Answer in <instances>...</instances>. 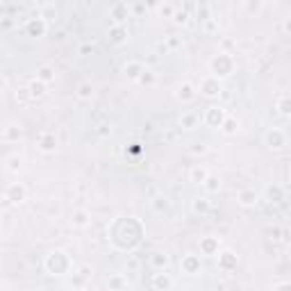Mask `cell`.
<instances>
[{
  "label": "cell",
  "mask_w": 291,
  "mask_h": 291,
  "mask_svg": "<svg viewBox=\"0 0 291 291\" xmlns=\"http://www.w3.org/2000/svg\"><path fill=\"white\" fill-rule=\"evenodd\" d=\"M77 98H80V100H91V98H94V84L80 82V87H77Z\"/></svg>",
  "instance_id": "obj_32"
},
{
  "label": "cell",
  "mask_w": 291,
  "mask_h": 291,
  "mask_svg": "<svg viewBox=\"0 0 291 291\" xmlns=\"http://www.w3.org/2000/svg\"><path fill=\"white\" fill-rule=\"evenodd\" d=\"M264 196H266L268 202H280L282 198H285V189H282V187H278V184H271V187H266Z\"/></svg>",
  "instance_id": "obj_26"
},
{
  "label": "cell",
  "mask_w": 291,
  "mask_h": 291,
  "mask_svg": "<svg viewBox=\"0 0 291 291\" xmlns=\"http://www.w3.org/2000/svg\"><path fill=\"white\" fill-rule=\"evenodd\" d=\"M109 39H112V43H123L128 39V28L125 25H112L109 28Z\"/></svg>",
  "instance_id": "obj_24"
},
{
  "label": "cell",
  "mask_w": 291,
  "mask_h": 291,
  "mask_svg": "<svg viewBox=\"0 0 291 291\" xmlns=\"http://www.w3.org/2000/svg\"><path fill=\"white\" fill-rule=\"evenodd\" d=\"M198 94L205 96V98H209V100H214V98H219V96H223V91H226V87H223V82H221L219 77H214L212 73H205V75L198 80Z\"/></svg>",
  "instance_id": "obj_4"
},
{
  "label": "cell",
  "mask_w": 291,
  "mask_h": 291,
  "mask_svg": "<svg viewBox=\"0 0 291 291\" xmlns=\"http://www.w3.org/2000/svg\"><path fill=\"white\" fill-rule=\"evenodd\" d=\"M282 30H285L287 34H291V16H287L285 21H282Z\"/></svg>",
  "instance_id": "obj_44"
},
{
  "label": "cell",
  "mask_w": 291,
  "mask_h": 291,
  "mask_svg": "<svg viewBox=\"0 0 291 291\" xmlns=\"http://www.w3.org/2000/svg\"><path fill=\"white\" fill-rule=\"evenodd\" d=\"M200 121H202V116L196 112V109H187V112H182V116L178 119V125L182 128V130L191 132V130H196Z\"/></svg>",
  "instance_id": "obj_12"
},
{
  "label": "cell",
  "mask_w": 291,
  "mask_h": 291,
  "mask_svg": "<svg viewBox=\"0 0 291 291\" xmlns=\"http://www.w3.org/2000/svg\"><path fill=\"white\" fill-rule=\"evenodd\" d=\"M180 268H182V273H187V275H198L202 271L200 255H194V253L182 255V259H180Z\"/></svg>",
  "instance_id": "obj_10"
},
{
  "label": "cell",
  "mask_w": 291,
  "mask_h": 291,
  "mask_svg": "<svg viewBox=\"0 0 291 291\" xmlns=\"http://www.w3.org/2000/svg\"><path fill=\"white\" fill-rule=\"evenodd\" d=\"M173 285H175V280L168 271H157L153 275V289L155 291H171Z\"/></svg>",
  "instance_id": "obj_13"
},
{
  "label": "cell",
  "mask_w": 291,
  "mask_h": 291,
  "mask_svg": "<svg viewBox=\"0 0 291 291\" xmlns=\"http://www.w3.org/2000/svg\"><path fill=\"white\" fill-rule=\"evenodd\" d=\"M202 32H205V34H216V32H219V18H214V16L205 18V21H202Z\"/></svg>",
  "instance_id": "obj_33"
},
{
  "label": "cell",
  "mask_w": 291,
  "mask_h": 291,
  "mask_svg": "<svg viewBox=\"0 0 291 291\" xmlns=\"http://www.w3.org/2000/svg\"><path fill=\"white\" fill-rule=\"evenodd\" d=\"M109 12L116 16V25H123V21L128 18V12H130V7L123 5V2H116V5H114Z\"/></svg>",
  "instance_id": "obj_29"
},
{
  "label": "cell",
  "mask_w": 291,
  "mask_h": 291,
  "mask_svg": "<svg viewBox=\"0 0 291 291\" xmlns=\"http://www.w3.org/2000/svg\"><path fill=\"white\" fill-rule=\"evenodd\" d=\"M48 30V23L43 21L41 16H36V18H30L28 21V34L30 36H43Z\"/></svg>",
  "instance_id": "obj_20"
},
{
  "label": "cell",
  "mask_w": 291,
  "mask_h": 291,
  "mask_svg": "<svg viewBox=\"0 0 291 291\" xmlns=\"http://www.w3.org/2000/svg\"><path fill=\"white\" fill-rule=\"evenodd\" d=\"M71 226L77 230H84V227L91 226V212L89 209H75L71 214Z\"/></svg>",
  "instance_id": "obj_17"
},
{
  "label": "cell",
  "mask_w": 291,
  "mask_h": 291,
  "mask_svg": "<svg viewBox=\"0 0 291 291\" xmlns=\"http://www.w3.org/2000/svg\"><path fill=\"white\" fill-rule=\"evenodd\" d=\"M16 100H18V102H28V100H32L30 89H28V87H21V89H16Z\"/></svg>",
  "instance_id": "obj_38"
},
{
  "label": "cell",
  "mask_w": 291,
  "mask_h": 291,
  "mask_svg": "<svg viewBox=\"0 0 291 291\" xmlns=\"http://www.w3.org/2000/svg\"><path fill=\"white\" fill-rule=\"evenodd\" d=\"M209 175H212V173H209V168L205 166V164H196V166H191V171H189V182L205 184Z\"/></svg>",
  "instance_id": "obj_19"
},
{
  "label": "cell",
  "mask_w": 291,
  "mask_h": 291,
  "mask_svg": "<svg viewBox=\"0 0 291 291\" xmlns=\"http://www.w3.org/2000/svg\"><path fill=\"white\" fill-rule=\"evenodd\" d=\"M150 264H153L155 271H166V268L171 266V257H168L166 253H153V255H150Z\"/></svg>",
  "instance_id": "obj_21"
},
{
  "label": "cell",
  "mask_w": 291,
  "mask_h": 291,
  "mask_svg": "<svg viewBox=\"0 0 291 291\" xmlns=\"http://www.w3.org/2000/svg\"><path fill=\"white\" fill-rule=\"evenodd\" d=\"M5 198L7 202H14V205H21V202L28 200V189H25V184L21 182H12V184H7V189H5Z\"/></svg>",
  "instance_id": "obj_7"
},
{
  "label": "cell",
  "mask_w": 291,
  "mask_h": 291,
  "mask_svg": "<svg viewBox=\"0 0 291 291\" xmlns=\"http://www.w3.org/2000/svg\"><path fill=\"white\" fill-rule=\"evenodd\" d=\"M202 189L207 191V194H216V191L221 189V180L216 178V175H209V178H207V182L202 184Z\"/></svg>",
  "instance_id": "obj_35"
},
{
  "label": "cell",
  "mask_w": 291,
  "mask_h": 291,
  "mask_svg": "<svg viewBox=\"0 0 291 291\" xmlns=\"http://www.w3.org/2000/svg\"><path fill=\"white\" fill-rule=\"evenodd\" d=\"M187 18H189V14L184 12V9H175V16H173V23H178V25H184L187 23Z\"/></svg>",
  "instance_id": "obj_39"
},
{
  "label": "cell",
  "mask_w": 291,
  "mask_h": 291,
  "mask_svg": "<svg viewBox=\"0 0 291 291\" xmlns=\"http://www.w3.org/2000/svg\"><path fill=\"white\" fill-rule=\"evenodd\" d=\"M209 207H212V200H207V198H194V202H191L194 214H207Z\"/></svg>",
  "instance_id": "obj_28"
},
{
  "label": "cell",
  "mask_w": 291,
  "mask_h": 291,
  "mask_svg": "<svg viewBox=\"0 0 291 291\" xmlns=\"http://www.w3.org/2000/svg\"><path fill=\"white\" fill-rule=\"evenodd\" d=\"M273 291H291V282H278L273 287Z\"/></svg>",
  "instance_id": "obj_42"
},
{
  "label": "cell",
  "mask_w": 291,
  "mask_h": 291,
  "mask_svg": "<svg viewBox=\"0 0 291 291\" xmlns=\"http://www.w3.org/2000/svg\"><path fill=\"white\" fill-rule=\"evenodd\" d=\"M18 137H21V125H16V123L7 125L5 130H2V141H18Z\"/></svg>",
  "instance_id": "obj_30"
},
{
  "label": "cell",
  "mask_w": 291,
  "mask_h": 291,
  "mask_svg": "<svg viewBox=\"0 0 291 291\" xmlns=\"http://www.w3.org/2000/svg\"><path fill=\"white\" fill-rule=\"evenodd\" d=\"M237 202L241 205V207L250 209V207H255L257 202H259V194H257L255 189H241L237 194Z\"/></svg>",
  "instance_id": "obj_15"
},
{
  "label": "cell",
  "mask_w": 291,
  "mask_h": 291,
  "mask_svg": "<svg viewBox=\"0 0 291 291\" xmlns=\"http://www.w3.org/2000/svg\"><path fill=\"white\" fill-rule=\"evenodd\" d=\"M175 98H178L182 105H191V102L198 98V87L194 82H189V80H184L178 87V91H175Z\"/></svg>",
  "instance_id": "obj_8"
},
{
  "label": "cell",
  "mask_w": 291,
  "mask_h": 291,
  "mask_svg": "<svg viewBox=\"0 0 291 291\" xmlns=\"http://www.w3.org/2000/svg\"><path fill=\"white\" fill-rule=\"evenodd\" d=\"M36 148L41 150L43 155H50L57 150V137H55V132H41L39 134V141H36Z\"/></svg>",
  "instance_id": "obj_14"
},
{
  "label": "cell",
  "mask_w": 291,
  "mask_h": 291,
  "mask_svg": "<svg viewBox=\"0 0 291 291\" xmlns=\"http://www.w3.org/2000/svg\"><path fill=\"white\" fill-rule=\"evenodd\" d=\"M175 9H178V5H171V2L157 5V12H160L162 18H173V16H175Z\"/></svg>",
  "instance_id": "obj_34"
},
{
  "label": "cell",
  "mask_w": 291,
  "mask_h": 291,
  "mask_svg": "<svg viewBox=\"0 0 291 291\" xmlns=\"http://www.w3.org/2000/svg\"><path fill=\"white\" fill-rule=\"evenodd\" d=\"M21 162H23L21 155H12V157H7V160H5V168H7V171H18Z\"/></svg>",
  "instance_id": "obj_36"
},
{
  "label": "cell",
  "mask_w": 291,
  "mask_h": 291,
  "mask_svg": "<svg viewBox=\"0 0 291 291\" xmlns=\"http://www.w3.org/2000/svg\"><path fill=\"white\" fill-rule=\"evenodd\" d=\"M143 234L141 221L134 216H119L114 221L112 230H109V239L119 250H130L139 244V239Z\"/></svg>",
  "instance_id": "obj_1"
},
{
  "label": "cell",
  "mask_w": 291,
  "mask_h": 291,
  "mask_svg": "<svg viewBox=\"0 0 291 291\" xmlns=\"http://www.w3.org/2000/svg\"><path fill=\"white\" fill-rule=\"evenodd\" d=\"M207 146H202V143H198V146H196V148H191V155H205V153H207Z\"/></svg>",
  "instance_id": "obj_43"
},
{
  "label": "cell",
  "mask_w": 291,
  "mask_h": 291,
  "mask_svg": "<svg viewBox=\"0 0 291 291\" xmlns=\"http://www.w3.org/2000/svg\"><path fill=\"white\" fill-rule=\"evenodd\" d=\"M150 209H153L157 216L166 214L168 212V198L166 196H155L153 200H150Z\"/></svg>",
  "instance_id": "obj_23"
},
{
  "label": "cell",
  "mask_w": 291,
  "mask_h": 291,
  "mask_svg": "<svg viewBox=\"0 0 291 291\" xmlns=\"http://www.w3.org/2000/svg\"><path fill=\"white\" fill-rule=\"evenodd\" d=\"M155 82H157V75H155L150 68H146V71H143V75L139 77V84H146V87H153Z\"/></svg>",
  "instance_id": "obj_37"
},
{
  "label": "cell",
  "mask_w": 291,
  "mask_h": 291,
  "mask_svg": "<svg viewBox=\"0 0 291 291\" xmlns=\"http://www.w3.org/2000/svg\"><path fill=\"white\" fill-rule=\"evenodd\" d=\"M36 80H41L43 84H53L55 82V68H53V66H48V64L39 66V71H36Z\"/></svg>",
  "instance_id": "obj_25"
},
{
  "label": "cell",
  "mask_w": 291,
  "mask_h": 291,
  "mask_svg": "<svg viewBox=\"0 0 291 291\" xmlns=\"http://www.w3.org/2000/svg\"><path fill=\"white\" fill-rule=\"evenodd\" d=\"M166 46H168V50H178V48H182V39H178V36L173 34L166 39Z\"/></svg>",
  "instance_id": "obj_40"
},
{
  "label": "cell",
  "mask_w": 291,
  "mask_h": 291,
  "mask_svg": "<svg viewBox=\"0 0 291 291\" xmlns=\"http://www.w3.org/2000/svg\"><path fill=\"white\" fill-rule=\"evenodd\" d=\"M237 130H239V121L234 119V116H227L223 128H221V132H223L226 137H232V134H237Z\"/></svg>",
  "instance_id": "obj_31"
},
{
  "label": "cell",
  "mask_w": 291,
  "mask_h": 291,
  "mask_svg": "<svg viewBox=\"0 0 291 291\" xmlns=\"http://www.w3.org/2000/svg\"><path fill=\"white\" fill-rule=\"evenodd\" d=\"M268 234H271V239H275V241H282V227H280V226L271 227V230H268Z\"/></svg>",
  "instance_id": "obj_41"
},
{
  "label": "cell",
  "mask_w": 291,
  "mask_h": 291,
  "mask_svg": "<svg viewBox=\"0 0 291 291\" xmlns=\"http://www.w3.org/2000/svg\"><path fill=\"white\" fill-rule=\"evenodd\" d=\"M221 253V239L214 234H207V237L200 239V255L205 257H216Z\"/></svg>",
  "instance_id": "obj_11"
},
{
  "label": "cell",
  "mask_w": 291,
  "mask_h": 291,
  "mask_svg": "<svg viewBox=\"0 0 291 291\" xmlns=\"http://www.w3.org/2000/svg\"><path fill=\"white\" fill-rule=\"evenodd\" d=\"M107 289L109 291H128V289H130L128 275H123V273H109L107 275Z\"/></svg>",
  "instance_id": "obj_16"
},
{
  "label": "cell",
  "mask_w": 291,
  "mask_h": 291,
  "mask_svg": "<svg viewBox=\"0 0 291 291\" xmlns=\"http://www.w3.org/2000/svg\"><path fill=\"white\" fill-rule=\"evenodd\" d=\"M28 89H30V96L32 98H43L48 91V84H43L41 80H32L30 84H28Z\"/></svg>",
  "instance_id": "obj_27"
},
{
  "label": "cell",
  "mask_w": 291,
  "mask_h": 291,
  "mask_svg": "<svg viewBox=\"0 0 291 291\" xmlns=\"http://www.w3.org/2000/svg\"><path fill=\"white\" fill-rule=\"evenodd\" d=\"M43 266H46V271L50 275H66V273H71L73 259H71V255H68L66 250L55 248V250H50V253L46 255Z\"/></svg>",
  "instance_id": "obj_2"
},
{
  "label": "cell",
  "mask_w": 291,
  "mask_h": 291,
  "mask_svg": "<svg viewBox=\"0 0 291 291\" xmlns=\"http://www.w3.org/2000/svg\"><path fill=\"white\" fill-rule=\"evenodd\" d=\"M287 132L280 130V128H268L266 132H264V143H266L271 150H282L287 148Z\"/></svg>",
  "instance_id": "obj_6"
},
{
  "label": "cell",
  "mask_w": 291,
  "mask_h": 291,
  "mask_svg": "<svg viewBox=\"0 0 291 291\" xmlns=\"http://www.w3.org/2000/svg\"><path fill=\"white\" fill-rule=\"evenodd\" d=\"M275 109H278L280 116H287V119H291V94L280 96L278 102H275Z\"/></svg>",
  "instance_id": "obj_22"
},
{
  "label": "cell",
  "mask_w": 291,
  "mask_h": 291,
  "mask_svg": "<svg viewBox=\"0 0 291 291\" xmlns=\"http://www.w3.org/2000/svg\"><path fill=\"white\" fill-rule=\"evenodd\" d=\"M239 264V257L234 250H221L219 253V259H216V266H219V271H223V273H230V271H234Z\"/></svg>",
  "instance_id": "obj_9"
},
{
  "label": "cell",
  "mask_w": 291,
  "mask_h": 291,
  "mask_svg": "<svg viewBox=\"0 0 291 291\" xmlns=\"http://www.w3.org/2000/svg\"><path fill=\"white\" fill-rule=\"evenodd\" d=\"M143 71H146V66H143L141 62H137V60H130L128 64L123 66V75L130 77V80H134V82H139V77L143 75Z\"/></svg>",
  "instance_id": "obj_18"
},
{
  "label": "cell",
  "mask_w": 291,
  "mask_h": 291,
  "mask_svg": "<svg viewBox=\"0 0 291 291\" xmlns=\"http://www.w3.org/2000/svg\"><path fill=\"white\" fill-rule=\"evenodd\" d=\"M234 66L237 64H234V57L230 53H219L209 60V73L214 77H219V80H223V77L234 73Z\"/></svg>",
  "instance_id": "obj_3"
},
{
  "label": "cell",
  "mask_w": 291,
  "mask_h": 291,
  "mask_svg": "<svg viewBox=\"0 0 291 291\" xmlns=\"http://www.w3.org/2000/svg\"><path fill=\"white\" fill-rule=\"evenodd\" d=\"M227 116H230V114H227V109L223 107V105H209V107L202 112V123L207 125V128L221 130Z\"/></svg>",
  "instance_id": "obj_5"
}]
</instances>
